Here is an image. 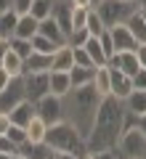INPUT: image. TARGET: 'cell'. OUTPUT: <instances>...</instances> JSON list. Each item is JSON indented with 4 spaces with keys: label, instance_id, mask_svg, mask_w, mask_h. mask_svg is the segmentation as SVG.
I'll list each match as a JSON object with an SVG mask.
<instances>
[{
    "label": "cell",
    "instance_id": "1",
    "mask_svg": "<svg viewBox=\"0 0 146 159\" xmlns=\"http://www.w3.org/2000/svg\"><path fill=\"white\" fill-rule=\"evenodd\" d=\"M125 130H128V111H125L122 101L104 98L98 106V114H96V122L90 127V135L85 138V148L90 154L114 151Z\"/></svg>",
    "mask_w": 146,
    "mask_h": 159
},
{
    "label": "cell",
    "instance_id": "2",
    "mask_svg": "<svg viewBox=\"0 0 146 159\" xmlns=\"http://www.w3.org/2000/svg\"><path fill=\"white\" fill-rule=\"evenodd\" d=\"M104 98L96 96L93 88H72L67 96L61 98V106H64V122L74 127L80 133V138H88L90 135V127L96 122V114H98V106H101Z\"/></svg>",
    "mask_w": 146,
    "mask_h": 159
},
{
    "label": "cell",
    "instance_id": "3",
    "mask_svg": "<svg viewBox=\"0 0 146 159\" xmlns=\"http://www.w3.org/2000/svg\"><path fill=\"white\" fill-rule=\"evenodd\" d=\"M45 146H51L56 154H85V141L80 138V133L74 130L69 122H59V125H51L48 133H45Z\"/></svg>",
    "mask_w": 146,
    "mask_h": 159
},
{
    "label": "cell",
    "instance_id": "4",
    "mask_svg": "<svg viewBox=\"0 0 146 159\" xmlns=\"http://www.w3.org/2000/svg\"><path fill=\"white\" fill-rule=\"evenodd\" d=\"M93 11L98 13L104 27L112 29L120 24H128V19L138 11V0H98Z\"/></svg>",
    "mask_w": 146,
    "mask_h": 159
},
{
    "label": "cell",
    "instance_id": "5",
    "mask_svg": "<svg viewBox=\"0 0 146 159\" xmlns=\"http://www.w3.org/2000/svg\"><path fill=\"white\" fill-rule=\"evenodd\" d=\"M114 151L120 154V159H146V138L135 127H128L120 135V143Z\"/></svg>",
    "mask_w": 146,
    "mask_h": 159
},
{
    "label": "cell",
    "instance_id": "6",
    "mask_svg": "<svg viewBox=\"0 0 146 159\" xmlns=\"http://www.w3.org/2000/svg\"><path fill=\"white\" fill-rule=\"evenodd\" d=\"M35 114H37L40 119H43L45 125L51 127V125H59V122H64V106H61V98L56 96H48L40 98L37 103H35Z\"/></svg>",
    "mask_w": 146,
    "mask_h": 159
},
{
    "label": "cell",
    "instance_id": "7",
    "mask_svg": "<svg viewBox=\"0 0 146 159\" xmlns=\"http://www.w3.org/2000/svg\"><path fill=\"white\" fill-rule=\"evenodd\" d=\"M24 101H27V93H24L21 77H19V80H11L8 88L0 93V114H11L13 109H16L19 103H24Z\"/></svg>",
    "mask_w": 146,
    "mask_h": 159
},
{
    "label": "cell",
    "instance_id": "8",
    "mask_svg": "<svg viewBox=\"0 0 146 159\" xmlns=\"http://www.w3.org/2000/svg\"><path fill=\"white\" fill-rule=\"evenodd\" d=\"M24 93H27L29 103H37L40 98L48 96V74H24Z\"/></svg>",
    "mask_w": 146,
    "mask_h": 159
},
{
    "label": "cell",
    "instance_id": "9",
    "mask_svg": "<svg viewBox=\"0 0 146 159\" xmlns=\"http://www.w3.org/2000/svg\"><path fill=\"white\" fill-rule=\"evenodd\" d=\"M72 0H53V6H51V19L61 27V32L69 37V32H72Z\"/></svg>",
    "mask_w": 146,
    "mask_h": 159
},
{
    "label": "cell",
    "instance_id": "10",
    "mask_svg": "<svg viewBox=\"0 0 146 159\" xmlns=\"http://www.w3.org/2000/svg\"><path fill=\"white\" fill-rule=\"evenodd\" d=\"M106 66L122 72L125 77H135V74L141 72V64H138V58H135V51L133 53H114V56L106 61Z\"/></svg>",
    "mask_w": 146,
    "mask_h": 159
},
{
    "label": "cell",
    "instance_id": "11",
    "mask_svg": "<svg viewBox=\"0 0 146 159\" xmlns=\"http://www.w3.org/2000/svg\"><path fill=\"white\" fill-rule=\"evenodd\" d=\"M109 37H112L114 51H117V53H133L135 48H138V40L130 34V29L125 27V24H120V27H112V29H109Z\"/></svg>",
    "mask_w": 146,
    "mask_h": 159
},
{
    "label": "cell",
    "instance_id": "12",
    "mask_svg": "<svg viewBox=\"0 0 146 159\" xmlns=\"http://www.w3.org/2000/svg\"><path fill=\"white\" fill-rule=\"evenodd\" d=\"M106 69H109V66H106ZM109 88H112V98L125 101V98L133 93V80L125 77V74L117 72V69H109Z\"/></svg>",
    "mask_w": 146,
    "mask_h": 159
},
{
    "label": "cell",
    "instance_id": "13",
    "mask_svg": "<svg viewBox=\"0 0 146 159\" xmlns=\"http://www.w3.org/2000/svg\"><path fill=\"white\" fill-rule=\"evenodd\" d=\"M37 34H40V37H45V40H51L53 45H59V48H61V45H67V34L61 32V27H59V24L53 21L51 16L40 21V27H37Z\"/></svg>",
    "mask_w": 146,
    "mask_h": 159
},
{
    "label": "cell",
    "instance_id": "14",
    "mask_svg": "<svg viewBox=\"0 0 146 159\" xmlns=\"http://www.w3.org/2000/svg\"><path fill=\"white\" fill-rule=\"evenodd\" d=\"M72 90V82H69V72H48V93L56 98H64Z\"/></svg>",
    "mask_w": 146,
    "mask_h": 159
},
{
    "label": "cell",
    "instance_id": "15",
    "mask_svg": "<svg viewBox=\"0 0 146 159\" xmlns=\"http://www.w3.org/2000/svg\"><path fill=\"white\" fill-rule=\"evenodd\" d=\"M16 154H21L24 159H56V151L45 143H24L16 148Z\"/></svg>",
    "mask_w": 146,
    "mask_h": 159
},
{
    "label": "cell",
    "instance_id": "16",
    "mask_svg": "<svg viewBox=\"0 0 146 159\" xmlns=\"http://www.w3.org/2000/svg\"><path fill=\"white\" fill-rule=\"evenodd\" d=\"M74 66V58H72V48L61 45L56 48V53L51 56V72H69Z\"/></svg>",
    "mask_w": 146,
    "mask_h": 159
},
{
    "label": "cell",
    "instance_id": "17",
    "mask_svg": "<svg viewBox=\"0 0 146 159\" xmlns=\"http://www.w3.org/2000/svg\"><path fill=\"white\" fill-rule=\"evenodd\" d=\"M122 106H125V111L130 117H144L146 114V90H133L122 101Z\"/></svg>",
    "mask_w": 146,
    "mask_h": 159
},
{
    "label": "cell",
    "instance_id": "18",
    "mask_svg": "<svg viewBox=\"0 0 146 159\" xmlns=\"http://www.w3.org/2000/svg\"><path fill=\"white\" fill-rule=\"evenodd\" d=\"M37 27H40L37 19H32L29 13H24V16H19V21H16L13 37H19V40H32L35 34H37Z\"/></svg>",
    "mask_w": 146,
    "mask_h": 159
},
{
    "label": "cell",
    "instance_id": "19",
    "mask_svg": "<svg viewBox=\"0 0 146 159\" xmlns=\"http://www.w3.org/2000/svg\"><path fill=\"white\" fill-rule=\"evenodd\" d=\"M32 117H35V103H29V101L19 103V106L13 109L11 114H8L11 125H16V127H27L29 122H32Z\"/></svg>",
    "mask_w": 146,
    "mask_h": 159
},
{
    "label": "cell",
    "instance_id": "20",
    "mask_svg": "<svg viewBox=\"0 0 146 159\" xmlns=\"http://www.w3.org/2000/svg\"><path fill=\"white\" fill-rule=\"evenodd\" d=\"M48 72H51V56L32 53V56L24 61V74H48Z\"/></svg>",
    "mask_w": 146,
    "mask_h": 159
},
{
    "label": "cell",
    "instance_id": "21",
    "mask_svg": "<svg viewBox=\"0 0 146 159\" xmlns=\"http://www.w3.org/2000/svg\"><path fill=\"white\" fill-rule=\"evenodd\" d=\"M90 88L96 90L98 98H112V88H109V69L106 66H98L96 69V77L90 82Z\"/></svg>",
    "mask_w": 146,
    "mask_h": 159
},
{
    "label": "cell",
    "instance_id": "22",
    "mask_svg": "<svg viewBox=\"0 0 146 159\" xmlns=\"http://www.w3.org/2000/svg\"><path fill=\"white\" fill-rule=\"evenodd\" d=\"M0 69H3V72H6L11 80L24 77V61L16 56V53H11V51H8V53H6V58L0 61Z\"/></svg>",
    "mask_w": 146,
    "mask_h": 159
},
{
    "label": "cell",
    "instance_id": "23",
    "mask_svg": "<svg viewBox=\"0 0 146 159\" xmlns=\"http://www.w3.org/2000/svg\"><path fill=\"white\" fill-rule=\"evenodd\" d=\"M24 133H27V143H45V133H48V125H45L43 119L35 114L32 122L24 127Z\"/></svg>",
    "mask_w": 146,
    "mask_h": 159
},
{
    "label": "cell",
    "instance_id": "24",
    "mask_svg": "<svg viewBox=\"0 0 146 159\" xmlns=\"http://www.w3.org/2000/svg\"><path fill=\"white\" fill-rule=\"evenodd\" d=\"M96 77V69H85V66H72L69 69V82L72 88H88Z\"/></svg>",
    "mask_w": 146,
    "mask_h": 159
},
{
    "label": "cell",
    "instance_id": "25",
    "mask_svg": "<svg viewBox=\"0 0 146 159\" xmlns=\"http://www.w3.org/2000/svg\"><path fill=\"white\" fill-rule=\"evenodd\" d=\"M82 48H85V53H88V58L93 61L96 69H98V66H106V56H104V51H101V43H98V37H88Z\"/></svg>",
    "mask_w": 146,
    "mask_h": 159
},
{
    "label": "cell",
    "instance_id": "26",
    "mask_svg": "<svg viewBox=\"0 0 146 159\" xmlns=\"http://www.w3.org/2000/svg\"><path fill=\"white\" fill-rule=\"evenodd\" d=\"M125 27L130 29V34H133L138 43H146V19H144V13H141V8L128 19V24H125Z\"/></svg>",
    "mask_w": 146,
    "mask_h": 159
},
{
    "label": "cell",
    "instance_id": "27",
    "mask_svg": "<svg viewBox=\"0 0 146 159\" xmlns=\"http://www.w3.org/2000/svg\"><path fill=\"white\" fill-rule=\"evenodd\" d=\"M8 51L11 53H16L21 61H27L29 56H32V43L29 40H19V37H11L8 40Z\"/></svg>",
    "mask_w": 146,
    "mask_h": 159
},
{
    "label": "cell",
    "instance_id": "28",
    "mask_svg": "<svg viewBox=\"0 0 146 159\" xmlns=\"http://www.w3.org/2000/svg\"><path fill=\"white\" fill-rule=\"evenodd\" d=\"M16 21H19V16H16L13 11H8V13L0 16V40H11V37H13Z\"/></svg>",
    "mask_w": 146,
    "mask_h": 159
},
{
    "label": "cell",
    "instance_id": "29",
    "mask_svg": "<svg viewBox=\"0 0 146 159\" xmlns=\"http://www.w3.org/2000/svg\"><path fill=\"white\" fill-rule=\"evenodd\" d=\"M85 32H88V37H101L104 32H106V27H104V21L98 19V13L90 8L88 11V21H85Z\"/></svg>",
    "mask_w": 146,
    "mask_h": 159
},
{
    "label": "cell",
    "instance_id": "30",
    "mask_svg": "<svg viewBox=\"0 0 146 159\" xmlns=\"http://www.w3.org/2000/svg\"><path fill=\"white\" fill-rule=\"evenodd\" d=\"M51 6H53V0H32V6H29V16L37 19V21H43V19L51 16Z\"/></svg>",
    "mask_w": 146,
    "mask_h": 159
},
{
    "label": "cell",
    "instance_id": "31",
    "mask_svg": "<svg viewBox=\"0 0 146 159\" xmlns=\"http://www.w3.org/2000/svg\"><path fill=\"white\" fill-rule=\"evenodd\" d=\"M29 43H32V53H40V56H53V53H56V48H59V45H53L51 40L40 37V34H35Z\"/></svg>",
    "mask_w": 146,
    "mask_h": 159
},
{
    "label": "cell",
    "instance_id": "32",
    "mask_svg": "<svg viewBox=\"0 0 146 159\" xmlns=\"http://www.w3.org/2000/svg\"><path fill=\"white\" fill-rule=\"evenodd\" d=\"M6 138H8V141H11L13 146H16V148L27 143V133H24V127H16V125H11V127H8Z\"/></svg>",
    "mask_w": 146,
    "mask_h": 159
},
{
    "label": "cell",
    "instance_id": "33",
    "mask_svg": "<svg viewBox=\"0 0 146 159\" xmlns=\"http://www.w3.org/2000/svg\"><path fill=\"white\" fill-rule=\"evenodd\" d=\"M72 58H74V66H85V69H96L93 61L88 58L85 48H72Z\"/></svg>",
    "mask_w": 146,
    "mask_h": 159
},
{
    "label": "cell",
    "instance_id": "34",
    "mask_svg": "<svg viewBox=\"0 0 146 159\" xmlns=\"http://www.w3.org/2000/svg\"><path fill=\"white\" fill-rule=\"evenodd\" d=\"M85 21H88V8H74L72 11V32L85 29Z\"/></svg>",
    "mask_w": 146,
    "mask_h": 159
},
{
    "label": "cell",
    "instance_id": "35",
    "mask_svg": "<svg viewBox=\"0 0 146 159\" xmlns=\"http://www.w3.org/2000/svg\"><path fill=\"white\" fill-rule=\"evenodd\" d=\"M85 40H88V32H85V29H77V32H69L67 45H69V48H82Z\"/></svg>",
    "mask_w": 146,
    "mask_h": 159
},
{
    "label": "cell",
    "instance_id": "36",
    "mask_svg": "<svg viewBox=\"0 0 146 159\" xmlns=\"http://www.w3.org/2000/svg\"><path fill=\"white\" fill-rule=\"evenodd\" d=\"M98 43H101V51H104V56H106V61H109V58H112L114 53H117V51H114V43H112V37H109V29L101 34V37H98Z\"/></svg>",
    "mask_w": 146,
    "mask_h": 159
},
{
    "label": "cell",
    "instance_id": "37",
    "mask_svg": "<svg viewBox=\"0 0 146 159\" xmlns=\"http://www.w3.org/2000/svg\"><path fill=\"white\" fill-rule=\"evenodd\" d=\"M128 127H135V130L146 138V114H144V117H130V114H128Z\"/></svg>",
    "mask_w": 146,
    "mask_h": 159
},
{
    "label": "cell",
    "instance_id": "38",
    "mask_svg": "<svg viewBox=\"0 0 146 159\" xmlns=\"http://www.w3.org/2000/svg\"><path fill=\"white\" fill-rule=\"evenodd\" d=\"M29 6H32V0H13L11 11L16 13V16H24V13H29Z\"/></svg>",
    "mask_w": 146,
    "mask_h": 159
},
{
    "label": "cell",
    "instance_id": "39",
    "mask_svg": "<svg viewBox=\"0 0 146 159\" xmlns=\"http://www.w3.org/2000/svg\"><path fill=\"white\" fill-rule=\"evenodd\" d=\"M133 80V90H146V69H141L135 77H130Z\"/></svg>",
    "mask_w": 146,
    "mask_h": 159
},
{
    "label": "cell",
    "instance_id": "40",
    "mask_svg": "<svg viewBox=\"0 0 146 159\" xmlns=\"http://www.w3.org/2000/svg\"><path fill=\"white\" fill-rule=\"evenodd\" d=\"M0 154H16V146H13L6 135H0Z\"/></svg>",
    "mask_w": 146,
    "mask_h": 159
},
{
    "label": "cell",
    "instance_id": "41",
    "mask_svg": "<svg viewBox=\"0 0 146 159\" xmlns=\"http://www.w3.org/2000/svg\"><path fill=\"white\" fill-rule=\"evenodd\" d=\"M135 58H138L141 69H146V43H138V48H135Z\"/></svg>",
    "mask_w": 146,
    "mask_h": 159
},
{
    "label": "cell",
    "instance_id": "42",
    "mask_svg": "<svg viewBox=\"0 0 146 159\" xmlns=\"http://www.w3.org/2000/svg\"><path fill=\"white\" fill-rule=\"evenodd\" d=\"M8 127H11V119H8V114H0V135H6Z\"/></svg>",
    "mask_w": 146,
    "mask_h": 159
},
{
    "label": "cell",
    "instance_id": "43",
    "mask_svg": "<svg viewBox=\"0 0 146 159\" xmlns=\"http://www.w3.org/2000/svg\"><path fill=\"white\" fill-rule=\"evenodd\" d=\"M72 6L74 8H88L90 11V8H93V0H72Z\"/></svg>",
    "mask_w": 146,
    "mask_h": 159
},
{
    "label": "cell",
    "instance_id": "44",
    "mask_svg": "<svg viewBox=\"0 0 146 159\" xmlns=\"http://www.w3.org/2000/svg\"><path fill=\"white\" fill-rule=\"evenodd\" d=\"M8 82H11V77H8V74L3 72V69H0V93H3V90L8 88Z\"/></svg>",
    "mask_w": 146,
    "mask_h": 159
},
{
    "label": "cell",
    "instance_id": "45",
    "mask_svg": "<svg viewBox=\"0 0 146 159\" xmlns=\"http://www.w3.org/2000/svg\"><path fill=\"white\" fill-rule=\"evenodd\" d=\"M96 159H120L117 151H101V154H96Z\"/></svg>",
    "mask_w": 146,
    "mask_h": 159
},
{
    "label": "cell",
    "instance_id": "46",
    "mask_svg": "<svg viewBox=\"0 0 146 159\" xmlns=\"http://www.w3.org/2000/svg\"><path fill=\"white\" fill-rule=\"evenodd\" d=\"M11 3H13V0H0V16L11 11Z\"/></svg>",
    "mask_w": 146,
    "mask_h": 159
},
{
    "label": "cell",
    "instance_id": "47",
    "mask_svg": "<svg viewBox=\"0 0 146 159\" xmlns=\"http://www.w3.org/2000/svg\"><path fill=\"white\" fill-rule=\"evenodd\" d=\"M6 53H8V40H0V61L6 58Z\"/></svg>",
    "mask_w": 146,
    "mask_h": 159
},
{
    "label": "cell",
    "instance_id": "48",
    "mask_svg": "<svg viewBox=\"0 0 146 159\" xmlns=\"http://www.w3.org/2000/svg\"><path fill=\"white\" fill-rule=\"evenodd\" d=\"M56 159H80V157H74V154H56Z\"/></svg>",
    "mask_w": 146,
    "mask_h": 159
},
{
    "label": "cell",
    "instance_id": "49",
    "mask_svg": "<svg viewBox=\"0 0 146 159\" xmlns=\"http://www.w3.org/2000/svg\"><path fill=\"white\" fill-rule=\"evenodd\" d=\"M80 159H96V154H90V151H85V154H80Z\"/></svg>",
    "mask_w": 146,
    "mask_h": 159
},
{
    "label": "cell",
    "instance_id": "50",
    "mask_svg": "<svg viewBox=\"0 0 146 159\" xmlns=\"http://www.w3.org/2000/svg\"><path fill=\"white\" fill-rule=\"evenodd\" d=\"M138 8H141V13H144V19H146V3H138Z\"/></svg>",
    "mask_w": 146,
    "mask_h": 159
},
{
    "label": "cell",
    "instance_id": "51",
    "mask_svg": "<svg viewBox=\"0 0 146 159\" xmlns=\"http://www.w3.org/2000/svg\"><path fill=\"white\" fill-rule=\"evenodd\" d=\"M13 157V154H0V159H11Z\"/></svg>",
    "mask_w": 146,
    "mask_h": 159
},
{
    "label": "cell",
    "instance_id": "52",
    "mask_svg": "<svg viewBox=\"0 0 146 159\" xmlns=\"http://www.w3.org/2000/svg\"><path fill=\"white\" fill-rule=\"evenodd\" d=\"M11 159H24V157H21V154H13V157H11Z\"/></svg>",
    "mask_w": 146,
    "mask_h": 159
}]
</instances>
